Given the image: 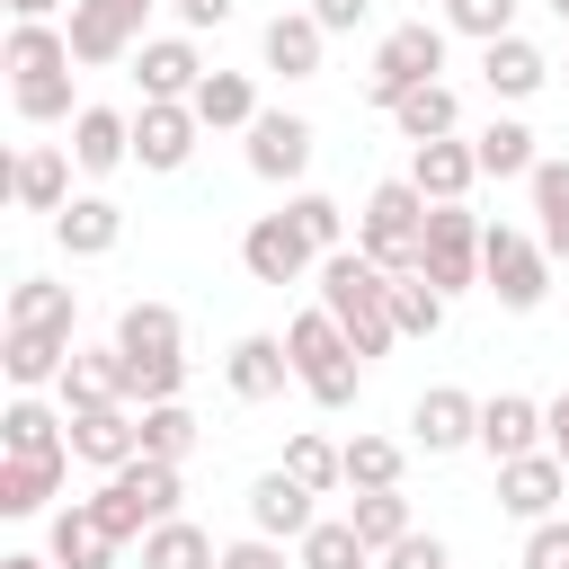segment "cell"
I'll list each match as a JSON object with an SVG mask.
<instances>
[{"mask_svg":"<svg viewBox=\"0 0 569 569\" xmlns=\"http://www.w3.org/2000/svg\"><path fill=\"white\" fill-rule=\"evenodd\" d=\"M0 71H9V107H18V124L80 116V107H71V36H62V27H27V18H9Z\"/></svg>","mask_w":569,"mask_h":569,"instance_id":"1","label":"cell"},{"mask_svg":"<svg viewBox=\"0 0 569 569\" xmlns=\"http://www.w3.org/2000/svg\"><path fill=\"white\" fill-rule=\"evenodd\" d=\"M320 311L347 329V347L373 365V356H391V276L365 258V249H338V258H320Z\"/></svg>","mask_w":569,"mask_h":569,"instance_id":"2","label":"cell"},{"mask_svg":"<svg viewBox=\"0 0 569 569\" xmlns=\"http://www.w3.org/2000/svg\"><path fill=\"white\" fill-rule=\"evenodd\" d=\"M284 356H293V382H302L320 409H356V391H365V356L347 347V329H338L329 311H302V320L284 329Z\"/></svg>","mask_w":569,"mask_h":569,"instance_id":"3","label":"cell"},{"mask_svg":"<svg viewBox=\"0 0 569 569\" xmlns=\"http://www.w3.org/2000/svg\"><path fill=\"white\" fill-rule=\"evenodd\" d=\"M427 196L409 187V178H382L373 196H365V213H356V249L382 267V276H418V240H427Z\"/></svg>","mask_w":569,"mask_h":569,"instance_id":"4","label":"cell"},{"mask_svg":"<svg viewBox=\"0 0 569 569\" xmlns=\"http://www.w3.org/2000/svg\"><path fill=\"white\" fill-rule=\"evenodd\" d=\"M445 36H453L445 18H409V27H391V36L373 44V71H365V98H373V107L391 116V107H400L409 89H427V80L445 71Z\"/></svg>","mask_w":569,"mask_h":569,"instance_id":"5","label":"cell"},{"mask_svg":"<svg viewBox=\"0 0 569 569\" xmlns=\"http://www.w3.org/2000/svg\"><path fill=\"white\" fill-rule=\"evenodd\" d=\"M480 293H498V311H542L551 249L533 231H516V222H489V240H480Z\"/></svg>","mask_w":569,"mask_h":569,"instance_id":"6","label":"cell"},{"mask_svg":"<svg viewBox=\"0 0 569 569\" xmlns=\"http://www.w3.org/2000/svg\"><path fill=\"white\" fill-rule=\"evenodd\" d=\"M480 240H489V222L471 204H436L427 213V240H418V276L453 302L462 284H480Z\"/></svg>","mask_w":569,"mask_h":569,"instance_id":"7","label":"cell"},{"mask_svg":"<svg viewBox=\"0 0 569 569\" xmlns=\"http://www.w3.org/2000/svg\"><path fill=\"white\" fill-rule=\"evenodd\" d=\"M142 18H151V0H71V62L80 71H107V62H133L151 36H142Z\"/></svg>","mask_w":569,"mask_h":569,"instance_id":"8","label":"cell"},{"mask_svg":"<svg viewBox=\"0 0 569 569\" xmlns=\"http://www.w3.org/2000/svg\"><path fill=\"white\" fill-rule=\"evenodd\" d=\"M240 267H249L258 284H302V276L320 267V249L302 240V222H293V213H258V222L240 231Z\"/></svg>","mask_w":569,"mask_h":569,"instance_id":"9","label":"cell"},{"mask_svg":"<svg viewBox=\"0 0 569 569\" xmlns=\"http://www.w3.org/2000/svg\"><path fill=\"white\" fill-rule=\"evenodd\" d=\"M409 445H418V453H462V445H480V400L453 391V382L418 391V400H409Z\"/></svg>","mask_w":569,"mask_h":569,"instance_id":"10","label":"cell"},{"mask_svg":"<svg viewBox=\"0 0 569 569\" xmlns=\"http://www.w3.org/2000/svg\"><path fill=\"white\" fill-rule=\"evenodd\" d=\"M560 489H569V462H560L551 445H542V453H516V462H498V507H507L516 525H551Z\"/></svg>","mask_w":569,"mask_h":569,"instance_id":"11","label":"cell"},{"mask_svg":"<svg viewBox=\"0 0 569 569\" xmlns=\"http://www.w3.org/2000/svg\"><path fill=\"white\" fill-rule=\"evenodd\" d=\"M311 525H320V498H311L284 462L249 480V533H267V542H302Z\"/></svg>","mask_w":569,"mask_h":569,"instance_id":"12","label":"cell"},{"mask_svg":"<svg viewBox=\"0 0 569 569\" xmlns=\"http://www.w3.org/2000/svg\"><path fill=\"white\" fill-rule=\"evenodd\" d=\"M133 80H142L151 107H187V98L204 89V53H196V36H151V44L133 53Z\"/></svg>","mask_w":569,"mask_h":569,"instance_id":"13","label":"cell"},{"mask_svg":"<svg viewBox=\"0 0 569 569\" xmlns=\"http://www.w3.org/2000/svg\"><path fill=\"white\" fill-rule=\"evenodd\" d=\"M311 169V124L293 116V107H267L258 124H249V178H267V187H293Z\"/></svg>","mask_w":569,"mask_h":569,"instance_id":"14","label":"cell"},{"mask_svg":"<svg viewBox=\"0 0 569 569\" xmlns=\"http://www.w3.org/2000/svg\"><path fill=\"white\" fill-rule=\"evenodd\" d=\"M142 453V418H133V400H107V409H80L71 418V462H89V471H124Z\"/></svg>","mask_w":569,"mask_h":569,"instance_id":"15","label":"cell"},{"mask_svg":"<svg viewBox=\"0 0 569 569\" xmlns=\"http://www.w3.org/2000/svg\"><path fill=\"white\" fill-rule=\"evenodd\" d=\"M258 53H267V71H284V80H320L329 27H320L311 9H276V18L258 27Z\"/></svg>","mask_w":569,"mask_h":569,"instance_id":"16","label":"cell"},{"mask_svg":"<svg viewBox=\"0 0 569 569\" xmlns=\"http://www.w3.org/2000/svg\"><path fill=\"white\" fill-rule=\"evenodd\" d=\"M71 356H80L71 329H0V373H9V391H44V382H62Z\"/></svg>","mask_w":569,"mask_h":569,"instance_id":"17","label":"cell"},{"mask_svg":"<svg viewBox=\"0 0 569 569\" xmlns=\"http://www.w3.org/2000/svg\"><path fill=\"white\" fill-rule=\"evenodd\" d=\"M222 382H231V400H284V382H293V356H284V338H267V329L231 338V356H222Z\"/></svg>","mask_w":569,"mask_h":569,"instance_id":"18","label":"cell"},{"mask_svg":"<svg viewBox=\"0 0 569 569\" xmlns=\"http://www.w3.org/2000/svg\"><path fill=\"white\" fill-rule=\"evenodd\" d=\"M0 453H36V462H71V409H44L36 391H18L0 409Z\"/></svg>","mask_w":569,"mask_h":569,"instance_id":"19","label":"cell"},{"mask_svg":"<svg viewBox=\"0 0 569 569\" xmlns=\"http://www.w3.org/2000/svg\"><path fill=\"white\" fill-rule=\"evenodd\" d=\"M409 187H418L427 204H462V196L480 187V151L453 142V133H445V142H418V151H409Z\"/></svg>","mask_w":569,"mask_h":569,"instance_id":"20","label":"cell"},{"mask_svg":"<svg viewBox=\"0 0 569 569\" xmlns=\"http://www.w3.org/2000/svg\"><path fill=\"white\" fill-rule=\"evenodd\" d=\"M116 533L89 516V498H71V507H53V533H44V560L53 569H116Z\"/></svg>","mask_w":569,"mask_h":569,"instance_id":"21","label":"cell"},{"mask_svg":"<svg viewBox=\"0 0 569 569\" xmlns=\"http://www.w3.org/2000/svg\"><path fill=\"white\" fill-rule=\"evenodd\" d=\"M62 151H71V169L107 178V169H124V160H133V116H116V107H80Z\"/></svg>","mask_w":569,"mask_h":569,"instance_id":"22","label":"cell"},{"mask_svg":"<svg viewBox=\"0 0 569 569\" xmlns=\"http://www.w3.org/2000/svg\"><path fill=\"white\" fill-rule=\"evenodd\" d=\"M196 133H204L196 107H151V98H142V116H133V160H142V169H187V160H196Z\"/></svg>","mask_w":569,"mask_h":569,"instance_id":"23","label":"cell"},{"mask_svg":"<svg viewBox=\"0 0 569 569\" xmlns=\"http://www.w3.org/2000/svg\"><path fill=\"white\" fill-rule=\"evenodd\" d=\"M9 196H18V213H62V204H71V151L27 142V151L9 160Z\"/></svg>","mask_w":569,"mask_h":569,"instance_id":"24","label":"cell"},{"mask_svg":"<svg viewBox=\"0 0 569 569\" xmlns=\"http://www.w3.org/2000/svg\"><path fill=\"white\" fill-rule=\"evenodd\" d=\"M480 453H489V462L542 453V400H525V391H498V400H480Z\"/></svg>","mask_w":569,"mask_h":569,"instance_id":"25","label":"cell"},{"mask_svg":"<svg viewBox=\"0 0 569 569\" xmlns=\"http://www.w3.org/2000/svg\"><path fill=\"white\" fill-rule=\"evenodd\" d=\"M480 80H489V98L525 107V98L551 80V53H542V44H525V36H498V44H480Z\"/></svg>","mask_w":569,"mask_h":569,"instance_id":"26","label":"cell"},{"mask_svg":"<svg viewBox=\"0 0 569 569\" xmlns=\"http://www.w3.org/2000/svg\"><path fill=\"white\" fill-rule=\"evenodd\" d=\"M53 391H62V409H71V418H80V409L124 400V347H116V338H107V347H80V356L62 365V382H53Z\"/></svg>","mask_w":569,"mask_h":569,"instance_id":"27","label":"cell"},{"mask_svg":"<svg viewBox=\"0 0 569 569\" xmlns=\"http://www.w3.org/2000/svg\"><path fill=\"white\" fill-rule=\"evenodd\" d=\"M116 347H124L133 365H160V356H187V320H178L169 302H124V311H116Z\"/></svg>","mask_w":569,"mask_h":569,"instance_id":"28","label":"cell"},{"mask_svg":"<svg viewBox=\"0 0 569 569\" xmlns=\"http://www.w3.org/2000/svg\"><path fill=\"white\" fill-rule=\"evenodd\" d=\"M187 107H196V124H204V133H249V124L267 116V107H258V89H249V71H204V89H196Z\"/></svg>","mask_w":569,"mask_h":569,"instance_id":"29","label":"cell"},{"mask_svg":"<svg viewBox=\"0 0 569 569\" xmlns=\"http://www.w3.org/2000/svg\"><path fill=\"white\" fill-rule=\"evenodd\" d=\"M53 240H62L71 258H107V249L124 240V204H107V196H71V204L53 213Z\"/></svg>","mask_w":569,"mask_h":569,"instance_id":"30","label":"cell"},{"mask_svg":"<svg viewBox=\"0 0 569 569\" xmlns=\"http://www.w3.org/2000/svg\"><path fill=\"white\" fill-rule=\"evenodd\" d=\"M471 151H480V178H533V169H542L525 116H489V124L471 133Z\"/></svg>","mask_w":569,"mask_h":569,"instance_id":"31","label":"cell"},{"mask_svg":"<svg viewBox=\"0 0 569 569\" xmlns=\"http://www.w3.org/2000/svg\"><path fill=\"white\" fill-rule=\"evenodd\" d=\"M391 124H400V142L418 151V142H445L453 124H462V98L445 89V80H427V89H409L400 107H391Z\"/></svg>","mask_w":569,"mask_h":569,"instance_id":"32","label":"cell"},{"mask_svg":"<svg viewBox=\"0 0 569 569\" xmlns=\"http://www.w3.org/2000/svg\"><path fill=\"white\" fill-rule=\"evenodd\" d=\"M71 462H36V453H0V516H44V498L62 489Z\"/></svg>","mask_w":569,"mask_h":569,"instance_id":"33","label":"cell"},{"mask_svg":"<svg viewBox=\"0 0 569 569\" xmlns=\"http://www.w3.org/2000/svg\"><path fill=\"white\" fill-rule=\"evenodd\" d=\"M142 569H222V551H213V533H204V525L169 516V525H151V533H142Z\"/></svg>","mask_w":569,"mask_h":569,"instance_id":"34","label":"cell"},{"mask_svg":"<svg viewBox=\"0 0 569 569\" xmlns=\"http://www.w3.org/2000/svg\"><path fill=\"white\" fill-rule=\"evenodd\" d=\"M525 187H533V240H542L551 267H560V258H569V160H542Z\"/></svg>","mask_w":569,"mask_h":569,"instance_id":"35","label":"cell"},{"mask_svg":"<svg viewBox=\"0 0 569 569\" xmlns=\"http://www.w3.org/2000/svg\"><path fill=\"white\" fill-rule=\"evenodd\" d=\"M347 525L365 533V551H373V560H382V551H391L400 533H418V516H409V498H400V489H356Z\"/></svg>","mask_w":569,"mask_h":569,"instance_id":"36","label":"cell"},{"mask_svg":"<svg viewBox=\"0 0 569 569\" xmlns=\"http://www.w3.org/2000/svg\"><path fill=\"white\" fill-rule=\"evenodd\" d=\"M0 329H71V284H53V276H18Z\"/></svg>","mask_w":569,"mask_h":569,"instance_id":"37","label":"cell"},{"mask_svg":"<svg viewBox=\"0 0 569 569\" xmlns=\"http://www.w3.org/2000/svg\"><path fill=\"white\" fill-rule=\"evenodd\" d=\"M409 445L400 436H347V489H400Z\"/></svg>","mask_w":569,"mask_h":569,"instance_id":"38","label":"cell"},{"mask_svg":"<svg viewBox=\"0 0 569 569\" xmlns=\"http://www.w3.org/2000/svg\"><path fill=\"white\" fill-rule=\"evenodd\" d=\"M293 560H302V569H365L373 551H365V533H356L347 516H320V525L293 542Z\"/></svg>","mask_w":569,"mask_h":569,"instance_id":"39","label":"cell"},{"mask_svg":"<svg viewBox=\"0 0 569 569\" xmlns=\"http://www.w3.org/2000/svg\"><path fill=\"white\" fill-rule=\"evenodd\" d=\"M142 453L151 462H187L196 453V409L187 400H151L142 409Z\"/></svg>","mask_w":569,"mask_h":569,"instance_id":"40","label":"cell"},{"mask_svg":"<svg viewBox=\"0 0 569 569\" xmlns=\"http://www.w3.org/2000/svg\"><path fill=\"white\" fill-rule=\"evenodd\" d=\"M284 471H293L311 498H329V489H347V445H329V436H293V445H284Z\"/></svg>","mask_w":569,"mask_h":569,"instance_id":"41","label":"cell"},{"mask_svg":"<svg viewBox=\"0 0 569 569\" xmlns=\"http://www.w3.org/2000/svg\"><path fill=\"white\" fill-rule=\"evenodd\" d=\"M391 329L400 338H436L445 329V293L427 276H391Z\"/></svg>","mask_w":569,"mask_h":569,"instance_id":"42","label":"cell"},{"mask_svg":"<svg viewBox=\"0 0 569 569\" xmlns=\"http://www.w3.org/2000/svg\"><path fill=\"white\" fill-rule=\"evenodd\" d=\"M284 213L302 222V240H311L320 258H338V249H347V204H338V196H320V187H302V196H293Z\"/></svg>","mask_w":569,"mask_h":569,"instance_id":"43","label":"cell"},{"mask_svg":"<svg viewBox=\"0 0 569 569\" xmlns=\"http://www.w3.org/2000/svg\"><path fill=\"white\" fill-rule=\"evenodd\" d=\"M445 27L471 44H498V36H516V0H445Z\"/></svg>","mask_w":569,"mask_h":569,"instance_id":"44","label":"cell"},{"mask_svg":"<svg viewBox=\"0 0 569 569\" xmlns=\"http://www.w3.org/2000/svg\"><path fill=\"white\" fill-rule=\"evenodd\" d=\"M178 391H187V356H160V365H133L124 356V400L151 409V400H178Z\"/></svg>","mask_w":569,"mask_h":569,"instance_id":"45","label":"cell"},{"mask_svg":"<svg viewBox=\"0 0 569 569\" xmlns=\"http://www.w3.org/2000/svg\"><path fill=\"white\" fill-rule=\"evenodd\" d=\"M89 516H98V525H107L116 542H142V533H151V516L133 507V489H124V480H98V498H89Z\"/></svg>","mask_w":569,"mask_h":569,"instance_id":"46","label":"cell"},{"mask_svg":"<svg viewBox=\"0 0 569 569\" xmlns=\"http://www.w3.org/2000/svg\"><path fill=\"white\" fill-rule=\"evenodd\" d=\"M222 569H302L284 542H267V533H240V542H222Z\"/></svg>","mask_w":569,"mask_h":569,"instance_id":"47","label":"cell"},{"mask_svg":"<svg viewBox=\"0 0 569 569\" xmlns=\"http://www.w3.org/2000/svg\"><path fill=\"white\" fill-rule=\"evenodd\" d=\"M525 569H569V516H551V525L525 533Z\"/></svg>","mask_w":569,"mask_h":569,"instance_id":"48","label":"cell"},{"mask_svg":"<svg viewBox=\"0 0 569 569\" xmlns=\"http://www.w3.org/2000/svg\"><path fill=\"white\" fill-rule=\"evenodd\" d=\"M445 560H453V551H445L436 533H400V542L382 551V569H445Z\"/></svg>","mask_w":569,"mask_h":569,"instance_id":"49","label":"cell"},{"mask_svg":"<svg viewBox=\"0 0 569 569\" xmlns=\"http://www.w3.org/2000/svg\"><path fill=\"white\" fill-rule=\"evenodd\" d=\"M302 9H311L329 36H347V27H365V18H373V0H302Z\"/></svg>","mask_w":569,"mask_h":569,"instance_id":"50","label":"cell"},{"mask_svg":"<svg viewBox=\"0 0 569 569\" xmlns=\"http://www.w3.org/2000/svg\"><path fill=\"white\" fill-rule=\"evenodd\" d=\"M169 9H178V27L196 36V27H222V18L240 9V0H169Z\"/></svg>","mask_w":569,"mask_h":569,"instance_id":"51","label":"cell"},{"mask_svg":"<svg viewBox=\"0 0 569 569\" xmlns=\"http://www.w3.org/2000/svg\"><path fill=\"white\" fill-rule=\"evenodd\" d=\"M542 445L569 462V391H560V400H542Z\"/></svg>","mask_w":569,"mask_h":569,"instance_id":"52","label":"cell"},{"mask_svg":"<svg viewBox=\"0 0 569 569\" xmlns=\"http://www.w3.org/2000/svg\"><path fill=\"white\" fill-rule=\"evenodd\" d=\"M53 9L62 0H9V18H27V27H53Z\"/></svg>","mask_w":569,"mask_h":569,"instance_id":"53","label":"cell"},{"mask_svg":"<svg viewBox=\"0 0 569 569\" xmlns=\"http://www.w3.org/2000/svg\"><path fill=\"white\" fill-rule=\"evenodd\" d=\"M0 569H53V560H44V551H9Z\"/></svg>","mask_w":569,"mask_h":569,"instance_id":"54","label":"cell"},{"mask_svg":"<svg viewBox=\"0 0 569 569\" xmlns=\"http://www.w3.org/2000/svg\"><path fill=\"white\" fill-rule=\"evenodd\" d=\"M551 9H560V27H569V0H551Z\"/></svg>","mask_w":569,"mask_h":569,"instance_id":"55","label":"cell"}]
</instances>
